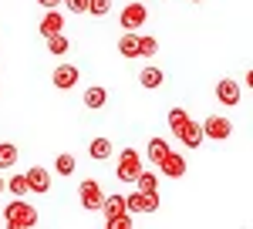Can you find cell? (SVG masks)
I'll use <instances>...</instances> for the list:
<instances>
[{"mask_svg": "<svg viewBox=\"0 0 253 229\" xmlns=\"http://www.w3.org/2000/svg\"><path fill=\"white\" fill-rule=\"evenodd\" d=\"M105 101H108V91H105L101 84H91V88H84V108H88V112H98V108H105Z\"/></svg>", "mask_w": 253, "mask_h": 229, "instance_id": "5bb4252c", "label": "cell"}, {"mask_svg": "<svg viewBox=\"0 0 253 229\" xmlns=\"http://www.w3.org/2000/svg\"><path fill=\"white\" fill-rule=\"evenodd\" d=\"M175 138H179L186 149H199V145H203V128H199V121L186 118V121L175 128Z\"/></svg>", "mask_w": 253, "mask_h": 229, "instance_id": "52a82bcc", "label": "cell"}, {"mask_svg": "<svg viewBox=\"0 0 253 229\" xmlns=\"http://www.w3.org/2000/svg\"><path fill=\"white\" fill-rule=\"evenodd\" d=\"M112 10V0H88V14L91 17H105Z\"/></svg>", "mask_w": 253, "mask_h": 229, "instance_id": "484cf974", "label": "cell"}, {"mask_svg": "<svg viewBox=\"0 0 253 229\" xmlns=\"http://www.w3.org/2000/svg\"><path fill=\"white\" fill-rule=\"evenodd\" d=\"M44 40H47V51H51V54H54V57L68 54V47H71V40L64 38L61 31H58V34H51V38H44Z\"/></svg>", "mask_w": 253, "mask_h": 229, "instance_id": "ffe728a7", "label": "cell"}, {"mask_svg": "<svg viewBox=\"0 0 253 229\" xmlns=\"http://www.w3.org/2000/svg\"><path fill=\"white\" fill-rule=\"evenodd\" d=\"M159 54V40L156 38H138V57H152Z\"/></svg>", "mask_w": 253, "mask_h": 229, "instance_id": "d4e9b609", "label": "cell"}, {"mask_svg": "<svg viewBox=\"0 0 253 229\" xmlns=\"http://www.w3.org/2000/svg\"><path fill=\"white\" fill-rule=\"evenodd\" d=\"M78 192H81V206H84L88 212L101 209V199H105V192H101V186H98L95 179H84Z\"/></svg>", "mask_w": 253, "mask_h": 229, "instance_id": "ba28073f", "label": "cell"}, {"mask_svg": "<svg viewBox=\"0 0 253 229\" xmlns=\"http://www.w3.org/2000/svg\"><path fill=\"white\" fill-rule=\"evenodd\" d=\"M135 189H138V192H159V179L152 175V172L142 169V172L135 175Z\"/></svg>", "mask_w": 253, "mask_h": 229, "instance_id": "44dd1931", "label": "cell"}, {"mask_svg": "<svg viewBox=\"0 0 253 229\" xmlns=\"http://www.w3.org/2000/svg\"><path fill=\"white\" fill-rule=\"evenodd\" d=\"M41 38H51V34H58V31H64V17H61V10L58 7H51L44 17H41Z\"/></svg>", "mask_w": 253, "mask_h": 229, "instance_id": "7c38bea8", "label": "cell"}, {"mask_svg": "<svg viewBox=\"0 0 253 229\" xmlns=\"http://www.w3.org/2000/svg\"><path fill=\"white\" fill-rule=\"evenodd\" d=\"M24 179H27V189L31 192H51V175H47V169H41V165H34V169L24 172Z\"/></svg>", "mask_w": 253, "mask_h": 229, "instance_id": "30bf717a", "label": "cell"}, {"mask_svg": "<svg viewBox=\"0 0 253 229\" xmlns=\"http://www.w3.org/2000/svg\"><path fill=\"white\" fill-rule=\"evenodd\" d=\"M10 165H17V145L0 142V169H10Z\"/></svg>", "mask_w": 253, "mask_h": 229, "instance_id": "7402d4cb", "label": "cell"}, {"mask_svg": "<svg viewBox=\"0 0 253 229\" xmlns=\"http://www.w3.org/2000/svg\"><path fill=\"white\" fill-rule=\"evenodd\" d=\"M71 14H88V0H61Z\"/></svg>", "mask_w": 253, "mask_h": 229, "instance_id": "4316f807", "label": "cell"}, {"mask_svg": "<svg viewBox=\"0 0 253 229\" xmlns=\"http://www.w3.org/2000/svg\"><path fill=\"white\" fill-rule=\"evenodd\" d=\"M159 172H162V175H169V179H182V175H186V158H182V155H175L172 149H169V155L159 162Z\"/></svg>", "mask_w": 253, "mask_h": 229, "instance_id": "8fae6325", "label": "cell"}, {"mask_svg": "<svg viewBox=\"0 0 253 229\" xmlns=\"http://www.w3.org/2000/svg\"><path fill=\"white\" fill-rule=\"evenodd\" d=\"M101 209H105V219L125 212V195H105V199H101Z\"/></svg>", "mask_w": 253, "mask_h": 229, "instance_id": "ac0fdd59", "label": "cell"}, {"mask_svg": "<svg viewBox=\"0 0 253 229\" xmlns=\"http://www.w3.org/2000/svg\"><path fill=\"white\" fill-rule=\"evenodd\" d=\"M3 192H14L17 199H24L31 189H27V179H24V175H10V179H7V186H3Z\"/></svg>", "mask_w": 253, "mask_h": 229, "instance_id": "603a6c76", "label": "cell"}, {"mask_svg": "<svg viewBox=\"0 0 253 229\" xmlns=\"http://www.w3.org/2000/svg\"><path fill=\"white\" fill-rule=\"evenodd\" d=\"M38 3H41V7H44V10H51V7H58L61 0H38Z\"/></svg>", "mask_w": 253, "mask_h": 229, "instance_id": "f1b7e54d", "label": "cell"}, {"mask_svg": "<svg viewBox=\"0 0 253 229\" xmlns=\"http://www.w3.org/2000/svg\"><path fill=\"white\" fill-rule=\"evenodd\" d=\"M125 212H159V192H132L125 195Z\"/></svg>", "mask_w": 253, "mask_h": 229, "instance_id": "277c9868", "label": "cell"}, {"mask_svg": "<svg viewBox=\"0 0 253 229\" xmlns=\"http://www.w3.org/2000/svg\"><path fill=\"white\" fill-rule=\"evenodd\" d=\"M3 223L10 229H31V226H38V209L27 206L24 199H14V202L3 209Z\"/></svg>", "mask_w": 253, "mask_h": 229, "instance_id": "6da1fadb", "label": "cell"}, {"mask_svg": "<svg viewBox=\"0 0 253 229\" xmlns=\"http://www.w3.org/2000/svg\"><path fill=\"white\" fill-rule=\"evenodd\" d=\"M75 165H78V158L71 152H61L58 158H54V172H58V175H75Z\"/></svg>", "mask_w": 253, "mask_h": 229, "instance_id": "d6986e66", "label": "cell"}, {"mask_svg": "<svg viewBox=\"0 0 253 229\" xmlns=\"http://www.w3.org/2000/svg\"><path fill=\"white\" fill-rule=\"evenodd\" d=\"M162 81H166V75H162V68H156V64H149V68H142V71H138V84H142V88H149V91H156Z\"/></svg>", "mask_w": 253, "mask_h": 229, "instance_id": "4fadbf2b", "label": "cell"}, {"mask_svg": "<svg viewBox=\"0 0 253 229\" xmlns=\"http://www.w3.org/2000/svg\"><path fill=\"white\" fill-rule=\"evenodd\" d=\"M216 98H219L223 108H236V105H240V84H236L233 77H223V81L216 84Z\"/></svg>", "mask_w": 253, "mask_h": 229, "instance_id": "9c48e42d", "label": "cell"}, {"mask_svg": "<svg viewBox=\"0 0 253 229\" xmlns=\"http://www.w3.org/2000/svg\"><path fill=\"white\" fill-rule=\"evenodd\" d=\"M112 152H115V149H112V142H108V138H95V142L88 145V155H91L95 162H105V158H112Z\"/></svg>", "mask_w": 253, "mask_h": 229, "instance_id": "2e32d148", "label": "cell"}, {"mask_svg": "<svg viewBox=\"0 0 253 229\" xmlns=\"http://www.w3.org/2000/svg\"><path fill=\"white\" fill-rule=\"evenodd\" d=\"M118 54L122 57H138V38L132 31H125V34L118 38Z\"/></svg>", "mask_w": 253, "mask_h": 229, "instance_id": "e0dca14e", "label": "cell"}, {"mask_svg": "<svg viewBox=\"0 0 253 229\" xmlns=\"http://www.w3.org/2000/svg\"><path fill=\"white\" fill-rule=\"evenodd\" d=\"M203 138H213V142H226L230 135H233V121L230 118H223V114H210L203 125Z\"/></svg>", "mask_w": 253, "mask_h": 229, "instance_id": "3957f363", "label": "cell"}, {"mask_svg": "<svg viewBox=\"0 0 253 229\" xmlns=\"http://www.w3.org/2000/svg\"><path fill=\"white\" fill-rule=\"evenodd\" d=\"M145 17H149V14H145V3L135 0V3H128V7L118 14V24H122V31H138V27L145 24Z\"/></svg>", "mask_w": 253, "mask_h": 229, "instance_id": "5b68a950", "label": "cell"}, {"mask_svg": "<svg viewBox=\"0 0 253 229\" xmlns=\"http://www.w3.org/2000/svg\"><path fill=\"white\" fill-rule=\"evenodd\" d=\"M135 223H132V212H118V216H112V219H105V229H132Z\"/></svg>", "mask_w": 253, "mask_h": 229, "instance_id": "cb8c5ba5", "label": "cell"}, {"mask_svg": "<svg viewBox=\"0 0 253 229\" xmlns=\"http://www.w3.org/2000/svg\"><path fill=\"white\" fill-rule=\"evenodd\" d=\"M145 155H149V165H159V162L169 155V142H166V138H149V149H145Z\"/></svg>", "mask_w": 253, "mask_h": 229, "instance_id": "9a60e30c", "label": "cell"}, {"mask_svg": "<svg viewBox=\"0 0 253 229\" xmlns=\"http://www.w3.org/2000/svg\"><path fill=\"white\" fill-rule=\"evenodd\" d=\"M193 3H199V0H193Z\"/></svg>", "mask_w": 253, "mask_h": 229, "instance_id": "4dcf8cb0", "label": "cell"}, {"mask_svg": "<svg viewBox=\"0 0 253 229\" xmlns=\"http://www.w3.org/2000/svg\"><path fill=\"white\" fill-rule=\"evenodd\" d=\"M142 172V155L135 152V149H122V155H118V182H135V175Z\"/></svg>", "mask_w": 253, "mask_h": 229, "instance_id": "7a4b0ae2", "label": "cell"}, {"mask_svg": "<svg viewBox=\"0 0 253 229\" xmlns=\"http://www.w3.org/2000/svg\"><path fill=\"white\" fill-rule=\"evenodd\" d=\"M186 118H189V114L182 112V108H172V112H169V128H172V132H175V128H179V125L186 121Z\"/></svg>", "mask_w": 253, "mask_h": 229, "instance_id": "83f0119b", "label": "cell"}, {"mask_svg": "<svg viewBox=\"0 0 253 229\" xmlns=\"http://www.w3.org/2000/svg\"><path fill=\"white\" fill-rule=\"evenodd\" d=\"M51 81H54V88H58V91H71V88L81 81V71L75 68V64H58V68H54V75H51Z\"/></svg>", "mask_w": 253, "mask_h": 229, "instance_id": "8992f818", "label": "cell"}, {"mask_svg": "<svg viewBox=\"0 0 253 229\" xmlns=\"http://www.w3.org/2000/svg\"><path fill=\"white\" fill-rule=\"evenodd\" d=\"M3 186H7V179H0V192H3Z\"/></svg>", "mask_w": 253, "mask_h": 229, "instance_id": "f546056e", "label": "cell"}]
</instances>
